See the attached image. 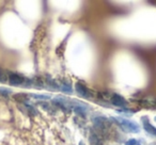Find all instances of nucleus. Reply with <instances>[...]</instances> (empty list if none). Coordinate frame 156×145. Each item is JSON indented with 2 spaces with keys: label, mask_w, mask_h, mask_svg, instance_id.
<instances>
[{
  "label": "nucleus",
  "mask_w": 156,
  "mask_h": 145,
  "mask_svg": "<svg viewBox=\"0 0 156 145\" xmlns=\"http://www.w3.org/2000/svg\"><path fill=\"white\" fill-rule=\"evenodd\" d=\"M125 145H141L140 141L136 140V139H129L128 141H126Z\"/></svg>",
  "instance_id": "nucleus-12"
},
{
  "label": "nucleus",
  "mask_w": 156,
  "mask_h": 145,
  "mask_svg": "<svg viewBox=\"0 0 156 145\" xmlns=\"http://www.w3.org/2000/svg\"><path fill=\"white\" fill-rule=\"evenodd\" d=\"M61 91L64 92L66 94H73V90H72V87H71V83L69 81H65V82H62L60 87Z\"/></svg>",
  "instance_id": "nucleus-8"
},
{
  "label": "nucleus",
  "mask_w": 156,
  "mask_h": 145,
  "mask_svg": "<svg viewBox=\"0 0 156 145\" xmlns=\"http://www.w3.org/2000/svg\"><path fill=\"white\" fill-rule=\"evenodd\" d=\"M9 80V75H8V71L3 68H0V82H8Z\"/></svg>",
  "instance_id": "nucleus-10"
},
{
  "label": "nucleus",
  "mask_w": 156,
  "mask_h": 145,
  "mask_svg": "<svg viewBox=\"0 0 156 145\" xmlns=\"http://www.w3.org/2000/svg\"><path fill=\"white\" fill-rule=\"evenodd\" d=\"M111 119H112L113 122H115V123H117L125 132H129V133H138V132L140 131V126L134 121H130V119H124V117H121V116L112 117Z\"/></svg>",
  "instance_id": "nucleus-2"
},
{
  "label": "nucleus",
  "mask_w": 156,
  "mask_h": 145,
  "mask_svg": "<svg viewBox=\"0 0 156 145\" xmlns=\"http://www.w3.org/2000/svg\"><path fill=\"white\" fill-rule=\"evenodd\" d=\"M52 104L60 107L65 110H74L77 114L86 115L87 111L89 110V106L85 102H79V100L72 99V98L65 97L62 95H58L52 99Z\"/></svg>",
  "instance_id": "nucleus-1"
},
{
  "label": "nucleus",
  "mask_w": 156,
  "mask_h": 145,
  "mask_svg": "<svg viewBox=\"0 0 156 145\" xmlns=\"http://www.w3.org/2000/svg\"><path fill=\"white\" fill-rule=\"evenodd\" d=\"M155 122H156V116H155Z\"/></svg>",
  "instance_id": "nucleus-15"
},
{
  "label": "nucleus",
  "mask_w": 156,
  "mask_h": 145,
  "mask_svg": "<svg viewBox=\"0 0 156 145\" xmlns=\"http://www.w3.org/2000/svg\"><path fill=\"white\" fill-rule=\"evenodd\" d=\"M33 98H37V99H49L50 96L49 95H42V94H32Z\"/></svg>",
  "instance_id": "nucleus-11"
},
{
  "label": "nucleus",
  "mask_w": 156,
  "mask_h": 145,
  "mask_svg": "<svg viewBox=\"0 0 156 145\" xmlns=\"http://www.w3.org/2000/svg\"><path fill=\"white\" fill-rule=\"evenodd\" d=\"M110 102L113 106L119 107V108H122V109L127 108V105H128L127 100H126L123 96H121L120 94H117V93H113L112 95H111Z\"/></svg>",
  "instance_id": "nucleus-7"
},
{
  "label": "nucleus",
  "mask_w": 156,
  "mask_h": 145,
  "mask_svg": "<svg viewBox=\"0 0 156 145\" xmlns=\"http://www.w3.org/2000/svg\"><path fill=\"white\" fill-rule=\"evenodd\" d=\"M9 83L12 87H25L29 88L33 85V81L26 78L25 76L17 73H11L9 74Z\"/></svg>",
  "instance_id": "nucleus-3"
},
{
  "label": "nucleus",
  "mask_w": 156,
  "mask_h": 145,
  "mask_svg": "<svg viewBox=\"0 0 156 145\" xmlns=\"http://www.w3.org/2000/svg\"><path fill=\"white\" fill-rule=\"evenodd\" d=\"M90 141H91L92 145H102V139L100 138V136L96 133H92L90 136Z\"/></svg>",
  "instance_id": "nucleus-9"
},
{
  "label": "nucleus",
  "mask_w": 156,
  "mask_h": 145,
  "mask_svg": "<svg viewBox=\"0 0 156 145\" xmlns=\"http://www.w3.org/2000/svg\"><path fill=\"white\" fill-rule=\"evenodd\" d=\"M79 145H86V144L83 142H79Z\"/></svg>",
  "instance_id": "nucleus-14"
},
{
  "label": "nucleus",
  "mask_w": 156,
  "mask_h": 145,
  "mask_svg": "<svg viewBox=\"0 0 156 145\" xmlns=\"http://www.w3.org/2000/svg\"><path fill=\"white\" fill-rule=\"evenodd\" d=\"M94 127L100 132H105L110 128V121L104 116H96L93 119Z\"/></svg>",
  "instance_id": "nucleus-4"
},
{
  "label": "nucleus",
  "mask_w": 156,
  "mask_h": 145,
  "mask_svg": "<svg viewBox=\"0 0 156 145\" xmlns=\"http://www.w3.org/2000/svg\"><path fill=\"white\" fill-rule=\"evenodd\" d=\"M12 93L11 89H7V88H0V94H2L3 96H8Z\"/></svg>",
  "instance_id": "nucleus-13"
},
{
  "label": "nucleus",
  "mask_w": 156,
  "mask_h": 145,
  "mask_svg": "<svg viewBox=\"0 0 156 145\" xmlns=\"http://www.w3.org/2000/svg\"><path fill=\"white\" fill-rule=\"evenodd\" d=\"M141 123H142V127L144 129V131L150 136H156V127L154 125H152V123L150 122L149 117L147 115H143L141 117Z\"/></svg>",
  "instance_id": "nucleus-6"
},
{
  "label": "nucleus",
  "mask_w": 156,
  "mask_h": 145,
  "mask_svg": "<svg viewBox=\"0 0 156 145\" xmlns=\"http://www.w3.org/2000/svg\"><path fill=\"white\" fill-rule=\"evenodd\" d=\"M75 90L76 93L79 97L83 98V99H91L93 98V93L86 87L83 83L81 82H76L75 83Z\"/></svg>",
  "instance_id": "nucleus-5"
}]
</instances>
